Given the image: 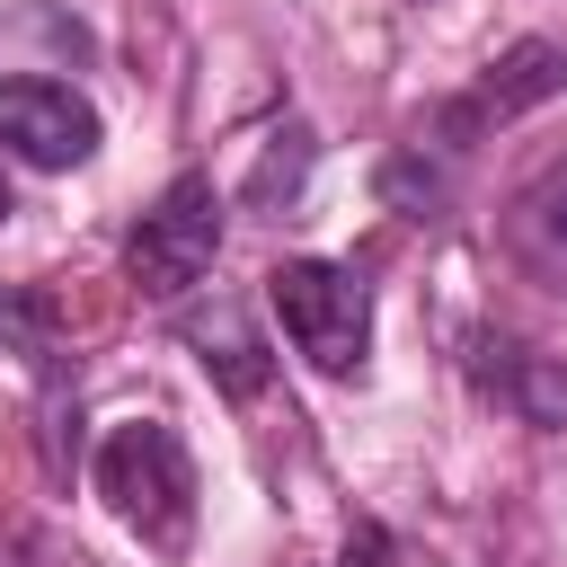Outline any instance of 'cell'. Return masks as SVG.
Returning a JSON list of instances; mask_svg holds the SVG:
<instances>
[{
  "label": "cell",
  "mask_w": 567,
  "mask_h": 567,
  "mask_svg": "<svg viewBox=\"0 0 567 567\" xmlns=\"http://www.w3.org/2000/svg\"><path fill=\"white\" fill-rule=\"evenodd\" d=\"M89 478H97V496L115 505L124 532H142L151 549H186V532H195V461H186L177 425H159V416L115 425V434L97 443Z\"/></svg>",
  "instance_id": "obj_1"
},
{
  "label": "cell",
  "mask_w": 567,
  "mask_h": 567,
  "mask_svg": "<svg viewBox=\"0 0 567 567\" xmlns=\"http://www.w3.org/2000/svg\"><path fill=\"white\" fill-rule=\"evenodd\" d=\"M266 301L292 337V354L319 372V381H354L363 354H372V284L337 257H284L266 275Z\"/></svg>",
  "instance_id": "obj_2"
},
{
  "label": "cell",
  "mask_w": 567,
  "mask_h": 567,
  "mask_svg": "<svg viewBox=\"0 0 567 567\" xmlns=\"http://www.w3.org/2000/svg\"><path fill=\"white\" fill-rule=\"evenodd\" d=\"M213 257H221V186H213L204 168H177V177L159 186V204L142 213L133 248H124L133 292H142V301H186V292L213 275Z\"/></svg>",
  "instance_id": "obj_3"
},
{
  "label": "cell",
  "mask_w": 567,
  "mask_h": 567,
  "mask_svg": "<svg viewBox=\"0 0 567 567\" xmlns=\"http://www.w3.org/2000/svg\"><path fill=\"white\" fill-rule=\"evenodd\" d=\"M0 151L27 168H80L97 151V106L71 80L18 71V80H0Z\"/></svg>",
  "instance_id": "obj_4"
},
{
  "label": "cell",
  "mask_w": 567,
  "mask_h": 567,
  "mask_svg": "<svg viewBox=\"0 0 567 567\" xmlns=\"http://www.w3.org/2000/svg\"><path fill=\"white\" fill-rule=\"evenodd\" d=\"M558 89H567V44L523 35V44H514V53H505V62H496V71H487V80H478L452 115H443V151H461V133H470V124H487V115L505 124V115H523V106L558 97Z\"/></svg>",
  "instance_id": "obj_5"
},
{
  "label": "cell",
  "mask_w": 567,
  "mask_h": 567,
  "mask_svg": "<svg viewBox=\"0 0 567 567\" xmlns=\"http://www.w3.org/2000/svg\"><path fill=\"white\" fill-rule=\"evenodd\" d=\"M186 346H195V363L213 372L221 399H257L266 390V337L230 292H213V310H186Z\"/></svg>",
  "instance_id": "obj_6"
},
{
  "label": "cell",
  "mask_w": 567,
  "mask_h": 567,
  "mask_svg": "<svg viewBox=\"0 0 567 567\" xmlns=\"http://www.w3.org/2000/svg\"><path fill=\"white\" fill-rule=\"evenodd\" d=\"M310 159H319L310 124H301V115H292V124H275V133H266V159L248 168V204H257V213L292 204V195H301V177H310Z\"/></svg>",
  "instance_id": "obj_7"
},
{
  "label": "cell",
  "mask_w": 567,
  "mask_h": 567,
  "mask_svg": "<svg viewBox=\"0 0 567 567\" xmlns=\"http://www.w3.org/2000/svg\"><path fill=\"white\" fill-rule=\"evenodd\" d=\"M337 567H434V558H416L390 523H354V532H346V549H337Z\"/></svg>",
  "instance_id": "obj_8"
},
{
  "label": "cell",
  "mask_w": 567,
  "mask_h": 567,
  "mask_svg": "<svg viewBox=\"0 0 567 567\" xmlns=\"http://www.w3.org/2000/svg\"><path fill=\"white\" fill-rule=\"evenodd\" d=\"M9 213H18V195H9V168H0V221H9Z\"/></svg>",
  "instance_id": "obj_9"
}]
</instances>
